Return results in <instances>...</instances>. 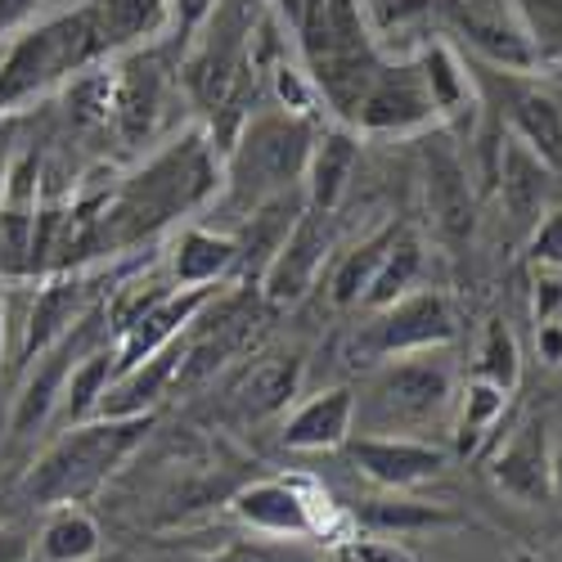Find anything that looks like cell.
<instances>
[{
    "label": "cell",
    "instance_id": "cell-35",
    "mask_svg": "<svg viewBox=\"0 0 562 562\" xmlns=\"http://www.w3.org/2000/svg\"><path fill=\"white\" fill-rule=\"evenodd\" d=\"M274 90H279V109H289V113H306L315 104V81H306L302 68L279 64L274 68Z\"/></svg>",
    "mask_w": 562,
    "mask_h": 562
},
{
    "label": "cell",
    "instance_id": "cell-22",
    "mask_svg": "<svg viewBox=\"0 0 562 562\" xmlns=\"http://www.w3.org/2000/svg\"><path fill=\"white\" fill-rule=\"evenodd\" d=\"M162 113V77L154 64H131L122 81H113V122L126 135V145L154 135V122Z\"/></svg>",
    "mask_w": 562,
    "mask_h": 562
},
{
    "label": "cell",
    "instance_id": "cell-41",
    "mask_svg": "<svg viewBox=\"0 0 562 562\" xmlns=\"http://www.w3.org/2000/svg\"><path fill=\"white\" fill-rule=\"evenodd\" d=\"M549 477H553V495H562V437L549 446Z\"/></svg>",
    "mask_w": 562,
    "mask_h": 562
},
{
    "label": "cell",
    "instance_id": "cell-20",
    "mask_svg": "<svg viewBox=\"0 0 562 562\" xmlns=\"http://www.w3.org/2000/svg\"><path fill=\"white\" fill-rule=\"evenodd\" d=\"M508 135L549 167L562 171V109L536 86H508Z\"/></svg>",
    "mask_w": 562,
    "mask_h": 562
},
{
    "label": "cell",
    "instance_id": "cell-2",
    "mask_svg": "<svg viewBox=\"0 0 562 562\" xmlns=\"http://www.w3.org/2000/svg\"><path fill=\"white\" fill-rule=\"evenodd\" d=\"M149 428H154V414L68 424L27 468L23 477L27 504L64 508V504H86L90 495H100L117 477V468L145 446Z\"/></svg>",
    "mask_w": 562,
    "mask_h": 562
},
{
    "label": "cell",
    "instance_id": "cell-28",
    "mask_svg": "<svg viewBox=\"0 0 562 562\" xmlns=\"http://www.w3.org/2000/svg\"><path fill=\"white\" fill-rule=\"evenodd\" d=\"M113 373H117V356H113V347H100V351H90V356L77 360L72 379H68V392H64V401H59V409H64L68 424L95 418L100 396H104V387L113 383Z\"/></svg>",
    "mask_w": 562,
    "mask_h": 562
},
{
    "label": "cell",
    "instance_id": "cell-31",
    "mask_svg": "<svg viewBox=\"0 0 562 562\" xmlns=\"http://www.w3.org/2000/svg\"><path fill=\"white\" fill-rule=\"evenodd\" d=\"M356 518L373 531H428L437 522H450L446 508H432L424 499H364Z\"/></svg>",
    "mask_w": 562,
    "mask_h": 562
},
{
    "label": "cell",
    "instance_id": "cell-12",
    "mask_svg": "<svg viewBox=\"0 0 562 562\" xmlns=\"http://www.w3.org/2000/svg\"><path fill=\"white\" fill-rule=\"evenodd\" d=\"M549 432L540 418L513 432L508 441H499L495 459H491V482L499 495L518 499V504H549L553 499V477H549Z\"/></svg>",
    "mask_w": 562,
    "mask_h": 562
},
{
    "label": "cell",
    "instance_id": "cell-4",
    "mask_svg": "<svg viewBox=\"0 0 562 562\" xmlns=\"http://www.w3.org/2000/svg\"><path fill=\"white\" fill-rule=\"evenodd\" d=\"M104 50H109V36L95 14H68V19H55V23L27 32L23 41L10 45L5 59H0V109L27 100L32 90L50 86L55 77L86 68Z\"/></svg>",
    "mask_w": 562,
    "mask_h": 562
},
{
    "label": "cell",
    "instance_id": "cell-34",
    "mask_svg": "<svg viewBox=\"0 0 562 562\" xmlns=\"http://www.w3.org/2000/svg\"><path fill=\"white\" fill-rule=\"evenodd\" d=\"M531 261L540 270H562V207L544 212L536 225H531Z\"/></svg>",
    "mask_w": 562,
    "mask_h": 562
},
{
    "label": "cell",
    "instance_id": "cell-26",
    "mask_svg": "<svg viewBox=\"0 0 562 562\" xmlns=\"http://www.w3.org/2000/svg\"><path fill=\"white\" fill-rule=\"evenodd\" d=\"M396 229L401 225H387V229H379V234H369L364 244H356L338 266H334V279H329V297H334V306H360L364 302V293H369V279H373V270H379V261L387 257V248H392V239H396Z\"/></svg>",
    "mask_w": 562,
    "mask_h": 562
},
{
    "label": "cell",
    "instance_id": "cell-18",
    "mask_svg": "<svg viewBox=\"0 0 562 562\" xmlns=\"http://www.w3.org/2000/svg\"><path fill=\"white\" fill-rule=\"evenodd\" d=\"M302 212H306L302 184H297V190H289V194L266 199L261 207H252L248 221H244V229L234 234V244H239V266H234V274H244V279L257 274L261 279L266 266H270V257L279 252V244L289 239V229L297 225Z\"/></svg>",
    "mask_w": 562,
    "mask_h": 562
},
{
    "label": "cell",
    "instance_id": "cell-6",
    "mask_svg": "<svg viewBox=\"0 0 562 562\" xmlns=\"http://www.w3.org/2000/svg\"><path fill=\"white\" fill-rule=\"evenodd\" d=\"M109 306H90L64 338H55L41 356L27 360V373H23V387L14 396V409H10V437H32L50 424V414H59V401L68 392V379L81 356L109 347L104 342V329H109Z\"/></svg>",
    "mask_w": 562,
    "mask_h": 562
},
{
    "label": "cell",
    "instance_id": "cell-9",
    "mask_svg": "<svg viewBox=\"0 0 562 562\" xmlns=\"http://www.w3.org/2000/svg\"><path fill=\"white\" fill-rule=\"evenodd\" d=\"M446 342H454V311L432 289H409L405 297L383 306L379 324H373V334H369V351L383 360L437 351Z\"/></svg>",
    "mask_w": 562,
    "mask_h": 562
},
{
    "label": "cell",
    "instance_id": "cell-13",
    "mask_svg": "<svg viewBox=\"0 0 562 562\" xmlns=\"http://www.w3.org/2000/svg\"><path fill=\"white\" fill-rule=\"evenodd\" d=\"M234 518L244 527H252L257 536H284V540H302L311 531H319L315 504L306 499V491L297 482H252L234 495Z\"/></svg>",
    "mask_w": 562,
    "mask_h": 562
},
{
    "label": "cell",
    "instance_id": "cell-43",
    "mask_svg": "<svg viewBox=\"0 0 562 562\" xmlns=\"http://www.w3.org/2000/svg\"><path fill=\"white\" fill-rule=\"evenodd\" d=\"M0 59H5V55H0Z\"/></svg>",
    "mask_w": 562,
    "mask_h": 562
},
{
    "label": "cell",
    "instance_id": "cell-40",
    "mask_svg": "<svg viewBox=\"0 0 562 562\" xmlns=\"http://www.w3.org/2000/svg\"><path fill=\"white\" fill-rule=\"evenodd\" d=\"M0 562H32V540L0 527Z\"/></svg>",
    "mask_w": 562,
    "mask_h": 562
},
{
    "label": "cell",
    "instance_id": "cell-25",
    "mask_svg": "<svg viewBox=\"0 0 562 562\" xmlns=\"http://www.w3.org/2000/svg\"><path fill=\"white\" fill-rule=\"evenodd\" d=\"M418 270H424V244H418V234H409V229L401 225L396 239H392V248H387V257L379 261V270H373L369 293H364L360 306H369V311L392 306L396 297H405V293L414 289Z\"/></svg>",
    "mask_w": 562,
    "mask_h": 562
},
{
    "label": "cell",
    "instance_id": "cell-11",
    "mask_svg": "<svg viewBox=\"0 0 562 562\" xmlns=\"http://www.w3.org/2000/svg\"><path fill=\"white\" fill-rule=\"evenodd\" d=\"M347 459L360 468V473L383 486V491H414L432 477H441L446 468V450L418 437H396V432H364L347 441Z\"/></svg>",
    "mask_w": 562,
    "mask_h": 562
},
{
    "label": "cell",
    "instance_id": "cell-38",
    "mask_svg": "<svg viewBox=\"0 0 562 562\" xmlns=\"http://www.w3.org/2000/svg\"><path fill=\"white\" fill-rule=\"evenodd\" d=\"M536 347H540V360L544 364H562V324L558 319H540Z\"/></svg>",
    "mask_w": 562,
    "mask_h": 562
},
{
    "label": "cell",
    "instance_id": "cell-37",
    "mask_svg": "<svg viewBox=\"0 0 562 562\" xmlns=\"http://www.w3.org/2000/svg\"><path fill=\"white\" fill-rule=\"evenodd\" d=\"M216 10V0H171V19L180 23V32L190 36V32H199L203 23H207V14Z\"/></svg>",
    "mask_w": 562,
    "mask_h": 562
},
{
    "label": "cell",
    "instance_id": "cell-8",
    "mask_svg": "<svg viewBox=\"0 0 562 562\" xmlns=\"http://www.w3.org/2000/svg\"><path fill=\"white\" fill-rule=\"evenodd\" d=\"M329 252H334V212L306 207L297 216V225L289 229V239L279 244V252L270 257L266 274L257 279L266 302L270 306L302 302L315 289V279L324 274V261H329Z\"/></svg>",
    "mask_w": 562,
    "mask_h": 562
},
{
    "label": "cell",
    "instance_id": "cell-30",
    "mask_svg": "<svg viewBox=\"0 0 562 562\" xmlns=\"http://www.w3.org/2000/svg\"><path fill=\"white\" fill-rule=\"evenodd\" d=\"M473 379H486L495 383L499 392H518V379H522V351H518V338L508 334V324L491 319L486 334H482V347H477V369Z\"/></svg>",
    "mask_w": 562,
    "mask_h": 562
},
{
    "label": "cell",
    "instance_id": "cell-33",
    "mask_svg": "<svg viewBox=\"0 0 562 562\" xmlns=\"http://www.w3.org/2000/svg\"><path fill=\"white\" fill-rule=\"evenodd\" d=\"M203 562H315L306 558L302 549H289V544H266V540H234L216 553H207Z\"/></svg>",
    "mask_w": 562,
    "mask_h": 562
},
{
    "label": "cell",
    "instance_id": "cell-21",
    "mask_svg": "<svg viewBox=\"0 0 562 562\" xmlns=\"http://www.w3.org/2000/svg\"><path fill=\"white\" fill-rule=\"evenodd\" d=\"M100 549H104L100 522L81 504H64V508H50L32 553L41 562H95Z\"/></svg>",
    "mask_w": 562,
    "mask_h": 562
},
{
    "label": "cell",
    "instance_id": "cell-32",
    "mask_svg": "<svg viewBox=\"0 0 562 562\" xmlns=\"http://www.w3.org/2000/svg\"><path fill=\"white\" fill-rule=\"evenodd\" d=\"M518 10L531 27L527 41L540 59H562V0H518Z\"/></svg>",
    "mask_w": 562,
    "mask_h": 562
},
{
    "label": "cell",
    "instance_id": "cell-19",
    "mask_svg": "<svg viewBox=\"0 0 562 562\" xmlns=\"http://www.w3.org/2000/svg\"><path fill=\"white\" fill-rule=\"evenodd\" d=\"M549 180L553 171L522 145V139H504L499 149V199L504 212L518 229H531L544 216V199H549Z\"/></svg>",
    "mask_w": 562,
    "mask_h": 562
},
{
    "label": "cell",
    "instance_id": "cell-14",
    "mask_svg": "<svg viewBox=\"0 0 562 562\" xmlns=\"http://www.w3.org/2000/svg\"><path fill=\"white\" fill-rule=\"evenodd\" d=\"M356 392L351 387H324L315 396H306L289 418L279 437L289 450H338L347 446L356 432Z\"/></svg>",
    "mask_w": 562,
    "mask_h": 562
},
{
    "label": "cell",
    "instance_id": "cell-23",
    "mask_svg": "<svg viewBox=\"0 0 562 562\" xmlns=\"http://www.w3.org/2000/svg\"><path fill=\"white\" fill-rule=\"evenodd\" d=\"M86 315V289L77 279H64V284H50L36 293V306L27 315V334H23V360L41 356L55 338H64L72 324Z\"/></svg>",
    "mask_w": 562,
    "mask_h": 562
},
{
    "label": "cell",
    "instance_id": "cell-5",
    "mask_svg": "<svg viewBox=\"0 0 562 562\" xmlns=\"http://www.w3.org/2000/svg\"><path fill=\"white\" fill-rule=\"evenodd\" d=\"M450 369L446 360H432V351L418 356H392L356 401V418H364V432H396L405 437L409 428H424L450 405Z\"/></svg>",
    "mask_w": 562,
    "mask_h": 562
},
{
    "label": "cell",
    "instance_id": "cell-29",
    "mask_svg": "<svg viewBox=\"0 0 562 562\" xmlns=\"http://www.w3.org/2000/svg\"><path fill=\"white\" fill-rule=\"evenodd\" d=\"M504 405H508V392H499L495 383L486 379H473L463 392V409H459V454H473L486 446V437L499 428V418H504Z\"/></svg>",
    "mask_w": 562,
    "mask_h": 562
},
{
    "label": "cell",
    "instance_id": "cell-7",
    "mask_svg": "<svg viewBox=\"0 0 562 562\" xmlns=\"http://www.w3.org/2000/svg\"><path fill=\"white\" fill-rule=\"evenodd\" d=\"M351 122L364 135H418L441 117L432 109V95H428L418 64H379Z\"/></svg>",
    "mask_w": 562,
    "mask_h": 562
},
{
    "label": "cell",
    "instance_id": "cell-36",
    "mask_svg": "<svg viewBox=\"0 0 562 562\" xmlns=\"http://www.w3.org/2000/svg\"><path fill=\"white\" fill-rule=\"evenodd\" d=\"M342 562H418V558H414L405 544H396V540L364 536V540L342 544Z\"/></svg>",
    "mask_w": 562,
    "mask_h": 562
},
{
    "label": "cell",
    "instance_id": "cell-16",
    "mask_svg": "<svg viewBox=\"0 0 562 562\" xmlns=\"http://www.w3.org/2000/svg\"><path fill=\"white\" fill-rule=\"evenodd\" d=\"M360 162V135L351 126H334V131H319L311 158H306V176H302V194L306 207L315 212H338L347 190H351V176Z\"/></svg>",
    "mask_w": 562,
    "mask_h": 562
},
{
    "label": "cell",
    "instance_id": "cell-3",
    "mask_svg": "<svg viewBox=\"0 0 562 562\" xmlns=\"http://www.w3.org/2000/svg\"><path fill=\"white\" fill-rule=\"evenodd\" d=\"M315 135L319 131L311 126L306 113L274 109V113L248 117L239 126V135H234V145L225 154V167H221L229 203L248 216L266 199L297 190L302 176H306V158H311Z\"/></svg>",
    "mask_w": 562,
    "mask_h": 562
},
{
    "label": "cell",
    "instance_id": "cell-39",
    "mask_svg": "<svg viewBox=\"0 0 562 562\" xmlns=\"http://www.w3.org/2000/svg\"><path fill=\"white\" fill-rule=\"evenodd\" d=\"M36 10H41V0H0V32L23 27Z\"/></svg>",
    "mask_w": 562,
    "mask_h": 562
},
{
    "label": "cell",
    "instance_id": "cell-1",
    "mask_svg": "<svg viewBox=\"0 0 562 562\" xmlns=\"http://www.w3.org/2000/svg\"><path fill=\"white\" fill-rule=\"evenodd\" d=\"M221 180H225L221 154H216L212 139L203 131L180 135L176 145L154 154L122 184V194L104 212V239L113 248H131L139 239H154V234L167 229L171 221L190 216L207 199H216Z\"/></svg>",
    "mask_w": 562,
    "mask_h": 562
},
{
    "label": "cell",
    "instance_id": "cell-24",
    "mask_svg": "<svg viewBox=\"0 0 562 562\" xmlns=\"http://www.w3.org/2000/svg\"><path fill=\"white\" fill-rule=\"evenodd\" d=\"M418 72H424V86H428V95H432V109L437 117H459L468 109V100H473V81H468L463 72V59L450 50L446 41H432L418 50Z\"/></svg>",
    "mask_w": 562,
    "mask_h": 562
},
{
    "label": "cell",
    "instance_id": "cell-17",
    "mask_svg": "<svg viewBox=\"0 0 562 562\" xmlns=\"http://www.w3.org/2000/svg\"><path fill=\"white\" fill-rule=\"evenodd\" d=\"M302 373H306L302 351H270V356L252 360L239 387H234V409H239V418H248V424L284 414L302 392Z\"/></svg>",
    "mask_w": 562,
    "mask_h": 562
},
{
    "label": "cell",
    "instance_id": "cell-27",
    "mask_svg": "<svg viewBox=\"0 0 562 562\" xmlns=\"http://www.w3.org/2000/svg\"><path fill=\"white\" fill-rule=\"evenodd\" d=\"M95 19L109 36V45H131V41H149L171 23V0H100Z\"/></svg>",
    "mask_w": 562,
    "mask_h": 562
},
{
    "label": "cell",
    "instance_id": "cell-42",
    "mask_svg": "<svg viewBox=\"0 0 562 562\" xmlns=\"http://www.w3.org/2000/svg\"><path fill=\"white\" fill-rule=\"evenodd\" d=\"M0 351H5V302H0Z\"/></svg>",
    "mask_w": 562,
    "mask_h": 562
},
{
    "label": "cell",
    "instance_id": "cell-15",
    "mask_svg": "<svg viewBox=\"0 0 562 562\" xmlns=\"http://www.w3.org/2000/svg\"><path fill=\"white\" fill-rule=\"evenodd\" d=\"M239 266L234 234H216L207 225H184L167 248V279L176 289H212Z\"/></svg>",
    "mask_w": 562,
    "mask_h": 562
},
{
    "label": "cell",
    "instance_id": "cell-10",
    "mask_svg": "<svg viewBox=\"0 0 562 562\" xmlns=\"http://www.w3.org/2000/svg\"><path fill=\"white\" fill-rule=\"evenodd\" d=\"M424 203H428L432 229L446 244L473 239V229H477L473 180H468V167L446 135H432L424 145Z\"/></svg>",
    "mask_w": 562,
    "mask_h": 562
}]
</instances>
